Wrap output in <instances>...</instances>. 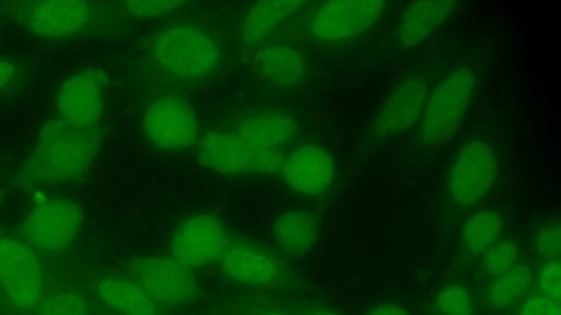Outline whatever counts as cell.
Here are the masks:
<instances>
[{
  "label": "cell",
  "instance_id": "24",
  "mask_svg": "<svg viewBox=\"0 0 561 315\" xmlns=\"http://www.w3.org/2000/svg\"><path fill=\"white\" fill-rule=\"evenodd\" d=\"M533 280L534 273L529 267L516 265L494 279L488 289L486 300L494 307H508L525 295Z\"/></svg>",
  "mask_w": 561,
  "mask_h": 315
},
{
  "label": "cell",
  "instance_id": "10",
  "mask_svg": "<svg viewBox=\"0 0 561 315\" xmlns=\"http://www.w3.org/2000/svg\"><path fill=\"white\" fill-rule=\"evenodd\" d=\"M141 127L147 140L164 151L191 148L198 137V124L192 107L181 98L164 96L144 113Z\"/></svg>",
  "mask_w": 561,
  "mask_h": 315
},
{
  "label": "cell",
  "instance_id": "3",
  "mask_svg": "<svg viewBox=\"0 0 561 315\" xmlns=\"http://www.w3.org/2000/svg\"><path fill=\"white\" fill-rule=\"evenodd\" d=\"M152 52L164 71L185 79L209 74L219 61L214 39L192 25H172L163 30L153 42Z\"/></svg>",
  "mask_w": 561,
  "mask_h": 315
},
{
  "label": "cell",
  "instance_id": "18",
  "mask_svg": "<svg viewBox=\"0 0 561 315\" xmlns=\"http://www.w3.org/2000/svg\"><path fill=\"white\" fill-rule=\"evenodd\" d=\"M272 235L286 253L301 256L316 245L320 234L318 217L306 209H291L279 213L272 223Z\"/></svg>",
  "mask_w": 561,
  "mask_h": 315
},
{
  "label": "cell",
  "instance_id": "28",
  "mask_svg": "<svg viewBox=\"0 0 561 315\" xmlns=\"http://www.w3.org/2000/svg\"><path fill=\"white\" fill-rule=\"evenodd\" d=\"M534 249L538 256L546 260L559 259L561 250V231L558 221L546 223L536 232Z\"/></svg>",
  "mask_w": 561,
  "mask_h": 315
},
{
  "label": "cell",
  "instance_id": "20",
  "mask_svg": "<svg viewBox=\"0 0 561 315\" xmlns=\"http://www.w3.org/2000/svg\"><path fill=\"white\" fill-rule=\"evenodd\" d=\"M297 132V122L291 116L265 112L245 117L236 133L251 147L279 149L293 142Z\"/></svg>",
  "mask_w": 561,
  "mask_h": 315
},
{
  "label": "cell",
  "instance_id": "5",
  "mask_svg": "<svg viewBox=\"0 0 561 315\" xmlns=\"http://www.w3.org/2000/svg\"><path fill=\"white\" fill-rule=\"evenodd\" d=\"M44 273L35 249L24 240L0 235V291L18 311L37 307L44 296Z\"/></svg>",
  "mask_w": 561,
  "mask_h": 315
},
{
  "label": "cell",
  "instance_id": "35",
  "mask_svg": "<svg viewBox=\"0 0 561 315\" xmlns=\"http://www.w3.org/2000/svg\"><path fill=\"white\" fill-rule=\"evenodd\" d=\"M309 315H340L333 311H329V310H316L313 312H311Z\"/></svg>",
  "mask_w": 561,
  "mask_h": 315
},
{
  "label": "cell",
  "instance_id": "2",
  "mask_svg": "<svg viewBox=\"0 0 561 315\" xmlns=\"http://www.w3.org/2000/svg\"><path fill=\"white\" fill-rule=\"evenodd\" d=\"M478 77L466 66L447 72L428 91L420 118L419 137L428 147L449 141L459 129L476 94Z\"/></svg>",
  "mask_w": 561,
  "mask_h": 315
},
{
  "label": "cell",
  "instance_id": "17",
  "mask_svg": "<svg viewBox=\"0 0 561 315\" xmlns=\"http://www.w3.org/2000/svg\"><path fill=\"white\" fill-rule=\"evenodd\" d=\"M198 162L206 168L225 175L250 172V145L237 133L213 130L197 144Z\"/></svg>",
  "mask_w": 561,
  "mask_h": 315
},
{
  "label": "cell",
  "instance_id": "34",
  "mask_svg": "<svg viewBox=\"0 0 561 315\" xmlns=\"http://www.w3.org/2000/svg\"><path fill=\"white\" fill-rule=\"evenodd\" d=\"M365 315H411L407 308L397 304V303H382L379 304L371 310H369Z\"/></svg>",
  "mask_w": 561,
  "mask_h": 315
},
{
  "label": "cell",
  "instance_id": "25",
  "mask_svg": "<svg viewBox=\"0 0 561 315\" xmlns=\"http://www.w3.org/2000/svg\"><path fill=\"white\" fill-rule=\"evenodd\" d=\"M36 311L37 315H89V303L81 293L64 289L44 295Z\"/></svg>",
  "mask_w": 561,
  "mask_h": 315
},
{
  "label": "cell",
  "instance_id": "1",
  "mask_svg": "<svg viewBox=\"0 0 561 315\" xmlns=\"http://www.w3.org/2000/svg\"><path fill=\"white\" fill-rule=\"evenodd\" d=\"M100 145L96 127L80 128L54 118L46 121L25 160L22 177L31 183L58 184L78 179L91 166Z\"/></svg>",
  "mask_w": 561,
  "mask_h": 315
},
{
  "label": "cell",
  "instance_id": "16",
  "mask_svg": "<svg viewBox=\"0 0 561 315\" xmlns=\"http://www.w3.org/2000/svg\"><path fill=\"white\" fill-rule=\"evenodd\" d=\"M456 1L423 0L409 3L402 11L397 30V42L403 49L419 46L428 39L451 15Z\"/></svg>",
  "mask_w": 561,
  "mask_h": 315
},
{
  "label": "cell",
  "instance_id": "27",
  "mask_svg": "<svg viewBox=\"0 0 561 315\" xmlns=\"http://www.w3.org/2000/svg\"><path fill=\"white\" fill-rule=\"evenodd\" d=\"M435 306L439 315H473L472 298L467 288L458 283L443 287L435 298Z\"/></svg>",
  "mask_w": 561,
  "mask_h": 315
},
{
  "label": "cell",
  "instance_id": "36",
  "mask_svg": "<svg viewBox=\"0 0 561 315\" xmlns=\"http://www.w3.org/2000/svg\"><path fill=\"white\" fill-rule=\"evenodd\" d=\"M259 315H291V314L268 310V311H263V312L259 313Z\"/></svg>",
  "mask_w": 561,
  "mask_h": 315
},
{
  "label": "cell",
  "instance_id": "6",
  "mask_svg": "<svg viewBox=\"0 0 561 315\" xmlns=\"http://www.w3.org/2000/svg\"><path fill=\"white\" fill-rule=\"evenodd\" d=\"M127 272L157 305H186L195 300L198 292L192 268L171 255L136 257L128 262Z\"/></svg>",
  "mask_w": 561,
  "mask_h": 315
},
{
  "label": "cell",
  "instance_id": "32",
  "mask_svg": "<svg viewBox=\"0 0 561 315\" xmlns=\"http://www.w3.org/2000/svg\"><path fill=\"white\" fill-rule=\"evenodd\" d=\"M519 315H561L560 302L540 293L530 295L522 303Z\"/></svg>",
  "mask_w": 561,
  "mask_h": 315
},
{
  "label": "cell",
  "instance_id": "11",
  "mask_svg": "<svg viewBox=\"0 0 561 315\" xmlns=\"http://www.w3.org/2000/svg\"><path fill=\"white\" fill-rule=\"evenodd\" d=\"M106 84V74L98 68L70 75L57 93L58 118L80 128L96 127L104 109Z\"/></svg>",
  "mask_w": 561,
  "mask_h": 315
},
{
  "label": "cell",
  "instance_id": "12",
  "mask_svg": "<svg viewBox=\"0 0 561 315\" xmlns=\"http://www.w3.org/2000/svg\"><path fill=\"white\" fill-rule=\"evenodd\" d=\"M427 80L411 74L400 81L385 97L370 121L376 138H389L412 128L420 121L428 94Z\"/></svg>",
  "mask_w": 561,
  "mask_h": 315
},
{
  "label": "cell",
  "instance_id": "4",
  "mask_svg": "<svg viewBox=\"0 0 561 315\" xmlns=\"http://www.w3.org/2000/svg\"><path fill=\"white\" fill-rule=\"evenodd\" d=\"M499 156L482 139L466 141L455 153L447 172V191L454 202L472 207L484 199L499 176Z\"/></svg>",
  "mask_w": 561,
  "mask_h": 315
},
{
  "label": "cell",
  "instance_id": "31",
  "mask_svg": "<svg viewBox=\"0 0 561 315\" xmlns=\"http://www.w3.org/2000/svg\"><path fill=\"white\" fill-rule=\"evenodd\" d=\"M561 266L559 259H548L540 267L536 282L540 294L560 302L561 296Z\"/></svg>",
  "mask_w": 561,
  "mask_h": 315
},
{
  "label": "cell",
  "instance_id": "23",
  "mask_svg": "<svg viewBox=\"0 0 561 315\" xmlns=\"http://www.w3.org/2000/svg\"><path fill=\"white\" fill-rule=\"evenodd\" d=\"M502 230L503 220L497 211L492 209L476 211L462 226V246L471 255H482L499 241Z\"/></svg>",
  "mask_w": 561,
  "mask_h": 315
},
{
  "label": "cell",
  "instance_id": "29",
  "mask_svg": "<svg viewBox=\"0 0 561 315\" xmlns=\"http://www.w3.org/2000/svg\"><path fill=\"white\" fill-rule=\"evenodd\" d=\"M285 156L279 149L250 145V172L261 175L279 173Z\"/></svg>",
  "mask_w": 561,
  "mask_h": 315
},
{
  "label": "cell",
  "instance_id": "13",
  "mask_svg": "<svg viewBox=\"0 0 561 315\" xmlns=\"http://www.w3.org/2000/svg\"><path fill=\"white\" fill-rule=\"evenodd\" d=\"M279 173L290 190L307 197H319L334 182L335 163L323 147L305 143L285 156Z\"/></svg>",
  "mask_w": 561,
  "mask_h": 315
},
{
  "label": "cell",
  "instance_id": "8",
  "mask_svg": "<svg viewBox=\"0 0 561 315\" xmlns=\"http://www.w3.org/2000/svg\"><path fill=\"white\" fill-rule=\"evenodd\" d=\"M380 0H340L322 2L311 14L309 31L323 42H343L373 28L385 14Z\"/></svg>",
  "mask_w": 561,
  "mask_h": 315
},
{
  "label": "cell",
  "instance_id": "21",
  "mask_svg": "<svg viewBox=\"0 0 561 315\" xmlns=\"http://www.w3.org/2000/svg\"><path fill=\"white\" fill-rule=\"evenodd\" d=\"M260 74L271 84L290 88L306 74V60L300 50L285 44H273L261 48L255 55Z\"/></svg>",
  "mask_w": 561,
  "mask_h": 315
},
{
  "label": "cell",
  "instance_id": "15",
  "mask_svg": "<svg viewBox=\"0 0 561 315\" xmlns=\"http://www.w3.org/2000/svg\"><path fill=\"white\" fill-rule=\"evenodd\" d=\"M219 266L228 279L245 285H268L280 275L276 258L250 244L229 245L219 260Z\"/></svg>",
  "mask_w": 561,
  "mask_h": 315
},
{
  "label": "cell",
  "instance_id": "26",
  "mask_svg": "<svg viewBox=\"0 0 561 315\" xmlns=\"http://www.w3.org/2000/svg\"><path fill=\"white\" fill-rule=\"evenodd\" d=\"M519 254V246L515 241H497L482 254L483 270L490 277L496 278L517 265Z\"/></svg>",
  "mask_w": 561,
  "mask_h": 315
},
{
  "label": "cell",
  "instance_id": "9",
  "mask_svg": "<svg viewBox=\"0 0 561 315\" xmlns=\"http://www.w3.org/2000/svg\"><path fill=\"white\" fill-rule=\"evenodd\" d=\"M229 236L222 221L210 213L188 217L174 230L170 255L190 268L219 262L229 247Z\"/></svg>",
  "mask_w": 561,
  "mask_h": 315
},
{
  "label": "cell",
  "instance_id": "7",
  "mask_svg": "<svg viewBox=\"0 0 561 315\" xmlns=\"http://www.w3.org/2000/svg\"><path fill=\"white\" fill-rule=\"evenodd\" d=\"M84 221L81 206L69 198H47L36 203L22 223L24 241L34 249L58 253L80 233Z\"/></svg>",
  "mask_w": 561,
  "mask_h": 315
},
{
  "label": "cell",
  "instance_id": "33",
  "mask_svg": "<svg viewBox=\"0 0 561 315\" xmlns=\"http://www.w3.org/2000/svg\"><path fill=\"white\" fill-rule=\"evenodd\" d=\"M19 68L15 61L0 57V93L10 88L18 79Z\"/></svg>",
  "mask_w": 561,
  "mask_h": 315
},
{
  "label": "cell",
  "instance_id": "14",
  "mask_svg": "<svg viewBox=\"0 0 561 315\" xmlns=\"http://www.w3.org/2000/svg\"><path fill=\"white\" fill-rule=\"evenodd\" d=\"M25 19L27 28L36 36L58 39L84 28L91 20V8L78 0L39 1L32 3Z\"/></svg>",
  "mask_w": 561,
  "mask_h": 315
},
{
  "label": "cell",
  "instance_id": "30",
  "mask_svg": "<svg viewBox=\"0 0 561 315\" xmlns=\"http://www.w3.org/2000/svg\"><path fill=\"white\" fill-rule=\"evenodd\" d=\"M126 11L137 19H151L165 15L180 10L183 1L158 0V1H127L124 3Z\"/></svg>",
  "mask_w": 561,
  "mask_h": 315
},
{
  "label": "cell",
  "instance_id": "22",
  "mask_svg": "<svg viewBox=\"0 0 561 315\" xmlns=\"http://www.w3.org/2000/svg\"><path fill=\"white\" fill-rule=\"evenodd\" d=\"M305 4V1L297 0L255 2L247 11L242 21L241 36L243 42L248 45L261 43Z\"/></svg>",
  "mask_w": 561,
  "mask_h": 315
},
{
  "label": "cell",
  "instance_id": "19",
  "mask_svg": "<svg viewBox=\"0 0 561 315\" xmlns=\"http://www.w3.org/2000/svg\"><path fill=\"white\" fill-rule=\"evenodd\" d=\"M94 290L101 302L119 315H158V305L129 277L104 276Z\"/></svg>",
  "mask_w": 561,
  "mask_h": 315
}]
</instances>
